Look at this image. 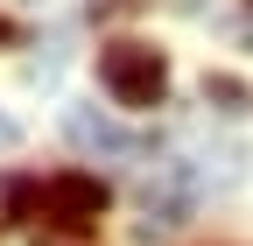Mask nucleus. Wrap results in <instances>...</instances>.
I'll list each match as a JSON object with an SVG mask.
<instances>
[{"label": "nucleus", "instance_id": "obj_4", "mask_svg": "<svg viewBox=\"0 0 253 246\" xmlns=\"http://www.w3.org/2000/svg\"><path fill=\"white\" fill-rule=\"evenodd\" d=\"M36 218V183L28 176H0V225H21Z\"/></svg>", "mask_w": 253, "mask_h": 246}, {"label": "nucleus", "instance_id": "obj_3", "mask_svg": "<svg viewBox=\"0 0 253 246\" xmlns=\"http://www.w3.org/2000/svg\"><path fill=\"white\" fill-rule=\"evenodd\" d=\"M71 141L78 148H99V155H126V148H134V141H126V127H113V120H99V113H71Z\"/></svg>", "mask_w": 253, "mask_h": 246}, {"label": "nucleus", "instance_id": "obj_5", "mask_svg": "<svg viewBox=\"0 0 253 246\" xmlns=\"http://www.w3.org/2000/svg\"><path fill=\"white\" fill-rule=\"evenodd\" d=\"M0 141H14V127H7V120H0Z\"/></svg>", "mask_w": 253, "mask_h": 246}, {"label": "nucleus", "instance_id": "obj_1", "mask_svg": "<svg viewBox=\"0 0 253 246\" xmlns=\"http://www.w3.org/2000/svg\"><path fill=\"white\" fill-rule=\"evenodd\" d=\"M99 84L113 91V106H155L169 91V64H162V49H148V42H106L99 49Z\"/></svg>", "mask_w": 253, "mask_h": 246}, {"label": "nucleus", "instance_id": "obj_6", "mask_svg": "<svg viewBox=\"0 0 253 246\" xmlns=\"http://www.w3.org/2000/svg\"><path fill=\"white\" fill-rule=\"evenodd\" d=\"M7 36H14V28H7V21H0V42H7Z\"/></svg>", "mask_w": 253, "mask_h": 246}, {"label": "nucleus", "instance_id": "obj_2", "mask_svg": "<svg viewBox=\"0 0 253 246\" xmlns=\"http://www.w3.org/2000/svg\"><path fill=\"white\" fill-rule=\"evenodd\" d=\"M106 204H113V190H106L99 176H84V169H63V176L36 183V218L56 225V232H84V225H99Z\"/></svg>", "mask_w": 253, "mask_h": 246}]
</instances>
